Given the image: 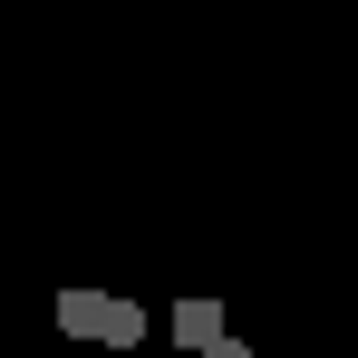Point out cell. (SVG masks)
Returning a JSON list of instances; mask_svg holds the SVG:
<instances>
[{
	"label": "cell",
	"mask_w": 358,
	"mask_h": 358,
	"mask_svg": "<svg viewBox=\"0 0 358 358\" xmlns=\"http://www.w3.org/2000/svg\"><path fill=\"white\" fill-rule=\"evenodd\" d=\"M223 329H233L223 300H175V310H165V339H175V349H203V339H223Z\"/></svg>",
	"instance_id": "obj_1"
},
{
	"label": "cell",
	"mask_w": 358,
	"mask_h": 358,
	"mask_svg": "<svg viewBox=\"0 0 358 358\" xmlns=\"http://www.w3.org/2000/svg\"><path fill=\"white\" fill-rule=\"evenodd\" d=\"M59 329L68 339H97L107 329V291H59Z\"/></svg>",
	"instance_id": "obj_2"
},
{
	"label": "cell",
	"mask_w": 358,
	"mask_h": 358,
	"mask_svg": "<svg viewBox=\"0 0 358 358\" xmlns=\"http://www.w3.org/2000/svg\"><path fill=\"white\" fill-rule=\"evenodd\" d=\"M145 329H155V320H145L136 300H107V329H97V349H145Z\"/></svg>",
	"instance_id": "obj_3"
},
{
	"label": "cell",
	"mask_w": 358,
	"mask_h": 358,
	"mask_svg": "<svg viewBox=\"0 0 358 358\" xmlns=\"http://www.w3.org/2000/svg\"><path fill=\"white\" fill-rule=\"evenodd\" d=\"M194 358H252V349H242L233 329H223V339H203V349H194Z\"/></svg>",
	"instance_id": "obj_4"
}]
</instances>
